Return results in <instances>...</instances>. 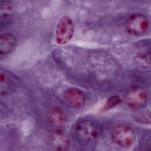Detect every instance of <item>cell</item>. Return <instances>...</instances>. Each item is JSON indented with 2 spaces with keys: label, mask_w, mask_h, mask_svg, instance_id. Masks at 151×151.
<instances>
[{
  "label": "cell",
  "mask_w": 151,
  "mask_h": 151,
  "mask_svg": "<svg viewBox=\"0 0 151 151\" xmlns=\"http://www.w3.org/2000/svg\"><path fill=\"white\" fill-rule=\"evenodd\" d=\"M0 5V15L1 19H6L11 18L14 11L13 5L8 1H1Z\"/></svg>",
  "instance_id": "obj_11"
},
{
  "label": "cell",
  "mask_w": 151,
  "mask_h": 151,
  "mask_svg": "<svg viewBox=\"0 0 151 151\" xmlns=\"http://www.w3.org/2000/svg\"><path fill=\"white\" fill-rule=\"evenodd\" d=\"M65 103L74 108L81 107L85 102V96L80 90L76 88H67L63 93Z\"/></svg>",
  "instance_id": "obj_6"
},
{
  "label": "cell",
  "mask_w": 151,
  "mask_h": 151,
  "mask_svg": "<svg viewBox=\"0 0 151 151\" xmlns=\"http://www.w3.org/2000/svg\"><path fill=\"white\" fill-rule=\"evenodd\" d=\"M149 27L147 17L142 14L134 13L130 15L126 19L125 28L127 32L134 36L144 34Z\"/></svg>",
  "instance_id": "obj_2"
},
{
  "label": "cell",
  "mask_w": 151,
  "mask_h": 151,
  "mask_svg": "<svg viewBox=\"0 0 151 151\" xmlns=\"http://www.w3.org/2000/svg\"><path fill=\"white\" fill-rule=\"evenodd\" d=\"M75 133L77 139L83 143H89L98 137L99 131L96 125L91 121L83 120L76 126Z\"/></svg>",
  "instance_id": "obj_3"
},
{
  "label": "cell",
  "mask_w": 151,
  "mask_h": 151,
  "mask_svg": "<svg viewBox=\"0 0 151 151\" xmlns=\"http://www.w3.org/2000/svg\"><path fill=\"white\" fill-rule=\"evenodd\" d=\"M17 44L15 37L10 33H4L0 36V54L7 55L12 52Z\"/></svg>",
  "instance_id": "obj_7"
},
{
  "label": "cell",
  "mask_w": 151,
  "mask_h": 151,
  "mask_svg": "<svg viewBox=\"0 0 151 151\" xmlns=\"http://www.w3.org/2000/svg\"><path fill=\"white\" fill-rule=\"evenodd\" d=\"M49 120L52 124L57 126H61L65 123L67 119L65 115L61 110L59 108H54L50 113Z\"/></svg>",
  "instance_id": "obj_9"
},
{
  "label": "cell",
  "mask_w": 151,
  "mask_h": 151,
  "mask_svg": "<svg viewBox=\"0 0 151 151\" xmlns=\"http://www.w3.org/2000/svg\"><path fill=\"white\" fill-rule=\"evenodd\" d=\"M111 137L117 145L124 148L132 146L136 140L134 130L125 124H120L115 127L112 132Z\"/></svg>",
  "instance_id": "obj_1"
},
{
  "label": "cell",
  "mask_w": 151,
  "mask_h": 151,
  "mask_svg": "<svg viewBox=\"0 0 151 151\" xmlns=\"http://www.w3.org/2000/svg\"><path fill=\"white\" fill-rule=\"evenodd\" d=\"M74 27L71 18L68 16H63L59 20L55 29V41L60 45L68 42L72 38Z\"/></svg>",
  "instance_id": "obj_4"
},
{
  "label": "cell",
  "mask_w": 151,
  "mask_h": 151,
  "mask_svg": "<svg viewBox=\"0 0 151 151\" xmlns=\"http://www.w3.org/2000/svg\"><path fill=\"white\" fill-rule=\"evenodd\" d=\"M134 119L138 122L140 123L145 124H149L150 122V113L147 112H140L138 113L136 116H134Z\"/></svg>",
  "instance_id": "obj_13"
},
{
  "label": "cell",
  "mask_w": 151,
  "mask_h": 151,
  "mask_svg": "<svg viewBox=\"0 0 151 151\" xmlns=\"http://www.w3.org/2000/svg\"><path fill=\"white\" fill-rule=\"evenodd\" d=\"M51 142L53 147L58 150L66 149L70 144L68 136L61 129H56L53 132L51 137Z\"/></svg>",
  "instance_id": "obj_8"
},
{
  "label": "cell",
  "mask_w": 151,
  "mask_h": 151,
  "mask_svg": "<svg viewBox=\"0 0 151 151\" xmlns=\"http://www.w3.org/2000/svg\"><path fill=\"white\" fill-rule=\"evenodd\" d=\"M147 100V96L145 91L137 86L129 88L124 95L126 104L132 109H140L144 107Z\"/></svg>",
  "instance_id": "obj_5"
},
{
  "label": "cell",
  "mask_w": 151,
  "mask_h": 151,
  "mask_svg": "<svg viewBox=\"0 0 151 151\" xmlns=\"http://www.w3.org/2000/svg\"><path fill=\"white\" fill-rule=\"evenodd\" d=\"M121 101V99L118 96H113L109 98L104 106L103 110H107L110 109L116 105L119 104Z\"/></svg>",
  "instance_id": "obj_12"
},
{
  "label": "cell",
  "mask_w": 151,
  "mask_h": 151,
  "mask_svg": "<svg viewBox=\"0 0 151 151\" xmlns=\"http://www.w3.org/2000/svg\"><path fill=\"white\" fill-rule=\"evenodd\" d=\"M1 81V93L2 95H6L9 93L12 90V83L8 75L5 73L1 71L0 73Z\"/></svg>",
  "instance_id": "obj_10"
}]
</instances>
